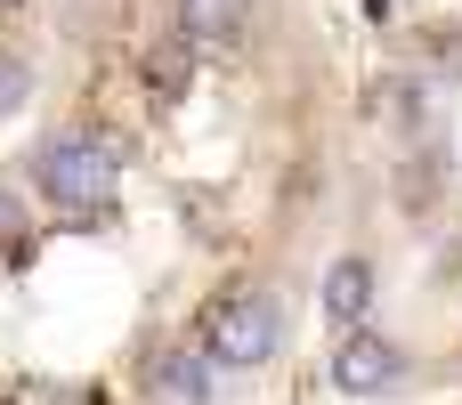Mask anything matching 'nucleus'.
<instances>
[{
	"mask_svg": "<svg viewBox=\"0 0 462 405\" xmlns=\"http://www.w3.org/2000/svg\"><path fill=\"white\" fill-rule=\"evenodd\" d=\"M24 179H32V195L49 211H73V219L114 211V195H122V138L97 130V122H73V130H57V138L32 146Z\"/></svg>",
	"mask_w": 462,
	"mask_h": 405,
	"instance_id": "1",
	"label": "nucleus"
},
{
	"mask_svg": "<svg viewBox=\"0 0 462 405\" xmlns=\"http://www.w3.org/2000/svg\"><path fill=\"white\" fill-rule=\"evenodd\" d=\"M203 349H211V365L219 373H260V365H276V349H284V308H276V292H227L211 317H203Z\"/></svg>",
	"mask_w": 462,
	"mask_h": 405,
	"instance_id": "2",
	"label": "nucleus"
},
{
	"mask_svg": "<svg viewBox=\"0 0 462 405\" xmlns=\"http://www.w3.org/2000/svg\"><path fill=\"white\" fill-rule=\"evenodd\" d=\"M398 382H406V349H398L390 333L357 325V333L333 341V390H341V398H382V390H398Z\"/></svg>",
	"mask_w": 462,
	"mask_h": 405,
	"instance_id": "3",
	"label": "nucleus"
},
{
	"mask_svg": "<svg viewBox=\"0 0 462 405\" xmlns=\"http://www.w3.org/2000/svg\"><path fill=\"white\" fill-rule=\"evenodd\" d=\"M146 390L162 405H219V365H211V349L195 341H171V349H154L146 357Z\"/></svg>",
	"mask_w": 462,
	"mask_h": 405,
	"instance_id": "4",
	"label": "nucleus"
},
{
	"mask_svg": "<svg viewBox=\"0 0 462 405\" xmlns=\"http://www.w3.org/2000/svg\"><path fill=\"white\" fill-rule=\"evenodd\" d=\"M325 325L333 333H357V325H374V300H382V268H374V252H341L333 268H325Z\"/></svg>",
	"mask_w": 462,
	"mask_h": 405,
	"instance_id": "5",
	"label": "nucleus"
},
{
	"mask_svg": "<svg viewBox=\"0 0 462 405\" xmlns=\"http://www.w3.org/2000/svg\"><path fill=\"white\" fill-rule=\"evenodd\" d=\"M244 16H252V0H171V24L187 49H227L244 32Z\"/></svg>",
	"mask_w": 462,
	"mask_h": 405,
	"instance_id": "6",
	"label": "nucleus"
},
{
	"mask_svg": "<svg viewBox=\"0 0 462 405\" xmlns=\"http://www.w3.org/2000/svg\"><path fill=\"white\" fill-rule=\"evenodd\" d=\"M24 97H32V57L0 41V122H8V114H16Z\"/></svg>",
	"mask_w": 462,
	"mask_h": 405,
	"instance_id": "7",
	"label": "nucleus"
},
{
	"mask_svg": "<svg viewBox=\"0 0 462 405\" xmlns=\"http://www.w3.org/2000/svg\"><path fill=\"white\" fill-rule=\"evenodd\" d=\"M146 89H154V97H179V89H187V57H179V49H162V57L146 65Z\"/></svg>",
	"mask_w": 462,
	"mask_h": 405,
	"instance_id": "8",
	"label": "nucleus"
},
{
	"mask_svg": "<svg viewBox=\"0 0 462 405\" xmlns=\"http://www.w3.org/2000/svg\"><path fill=\"white\" fill-rule=\"evenodd\" d=\"M16 235H24V211H16V187L0 179V244H16Z\"/></svg>",
	"mask_w": 462,
	"mask_h": 405,
	"instance_id": "9",
	"label": "nucleus"
},
{
	"mask_svg": "<svg viewBox=\"0 0 462 405\" xmlns=\"http://www.w3.org/2000/svg\"><path fill=\"white\" fill-rule=\"evenodd\" d=\"M16 8H24V0H0V16H16Z\"/></svg>",
	"mask_w": 462,
	"mask_h": 405,
	"instance_id": "10",
	"label": "nucleus"
}]
</instances>
